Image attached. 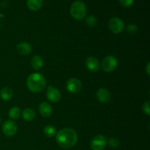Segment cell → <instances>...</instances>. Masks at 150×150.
<instances>
[{
  "instance_id": "6da1fadb",
  "label": "cell",
  "mask_w": 150,
  "mask_h": 150,
  "mask_svg": "<svg viewBox=\"0 0 150 150\" xmlns=\"http://www.w3.org/2000/svg\"><path fill=\"white\" fill-rule=\"evenodd\" d=\"M56 140L59 146L63 149H70L76 144L78 136L76 132L70 127L62 129L56 134Z\"/></svg>"
},
{
  "instance_id": "7a4b0ae2",
  "label": "cell",
  "mask_w": 150,
  "mask_h": 150,
  "mask_svg": "<svg viewBox=\"0 0 150 150\" xmlns=\"http://www.w3.org/2000/svg\"><path fill=\"white\" fill-rule=\"evenodd\" d=\"M26 86L32 92H40L46 86V80L40 73H32L26 80Z\"/></svg>"
},
{
  "instance_id": "3957f363",
  "label": "cell",
  "mask_w": 150,
  "mask_h": 150,
  "mask_svg": "<svg viewBox=\"0 0 150 150\" xmlns=\"http://www.w3.org/2000/svg\"><path fill=\"white\" fill-rule=\"evenodd\" d=\"M70 15L76 20H83L86 16V7L81 1H74L71 4L70 10Z\"/></svg>"
},
{
  "instance_id": "277c9868",
  "label": "cell",
  "mask_w": 150,
  "mask_h": 150,
  "mask_svg": "<svg viewBox=\"0 0 150 150\" xmlns=\"http://www.w3.org/2000/svg\"><path fill=\"white\" fill-rule=\"evenodd\" d=\"M118 65V60L114 56H108L103 59L101 68L106 73H111L116 70Z\"/></svg>"
},
{
  "instance_id": "5b68a950",
  "label": "cell",
  "mask_w": 150,
  "mask_h": 150,
  "mask_svg": "<svg viewBox=\"0 0 150 150\" xmlns=\"http://www.w3.org/2000/svg\"><path fill=\"white\" fill-rule=\"evenodd\" d=\"M108 28L113 33L120 34L124 30V22L119 18H112L108 22Z\"/></svg>"
},
{
  "instance_id": "8992f818",
  "label": "cell",
  "mask_w": 150,
  "mask_h": 150,
  "mask_svg": "<svg viewBox=\"0 0 150 150\" xmlns=\"http://www.w3.org/2000/svg\"><path fill=\"white\" fill-rule=\"evenodd\" d=\"M107 144L106 138L102 135L95 136L91 141L90 146L92 150H103Z\"/></svg>"
},
{
  "instance_id": "52a82bcc",
  "label": "cell",
  "mask_w": 150,
  "mask_h": 150,
  "mask_svg": "<svg viewBox=\"0 0 150 150\" xmlns=\"http://www.w3.org/2000/svg\"><path fill=\"white\" fill-rule=\"evenodd\" d=\"M2 132L5 136L11 137L17 132V125L11 120H6L2 125Z\"/></svg>"
},
{
  "instance_id": "ba28073f",
  "label": "cell",
  "mask_w": 150,
  "mask_h": 150,
  "mask_svg": "<svg viewBox=\"0 0 150 150\" xmlns=\"http://www.w3.org/2000/svg\"><path fill=\"white\" fill-rule=\"evenodd\" d=\"M82 85L80 80L75 78L70 79L66 83V88L67 91L72 94H76L79 92L81 89Z\"/></svg>"
},
{
  "instance_id": "9c48e42d",
  "label": "cell",
  "mask_w": 150,
  "mask_h": 150,
  "mask_svg": "<svg viewBox=\"0 0 150 150\" xmlns=\"http://www.w3.org/2000/svg\"><path fill=\"white\" fill-rule=\"evenodd\" d=\"M46 95L48 100L52 103H57L61 99V93L54 86H48L46 91Z\"/></svg>"
},
{
  "instance_id": "30bf717a",
  "label": "cell",
  "mask_w": 150,
  "mask_h": 150,
  "mask_svg": "<svg viewBox=\"0 0 150 150\" xmlns=\"http://www.w3.org/2000/svg\"><path fill=\"white\" fill-rule=\"evenodd\" d=\"M96 98L102 103H107L111 100V94L105 88H100L97 91Z\"/></svg>"
},
{
  "instance_id": "8fae6325",
  "label": "cell",
  "mask_w": 150,
  "mask_h": 150,
  "mask_svg": "<svg viewBox=\"0 0 150 150\" xmlns=\"http://www.w3.org/2000/svg\"><path fill=\"white\" fill-rule=\"evenodd\" d=\"M86 67L89 71L96 72L100 68L99 61L94 57H89L86 59Z\"/></svg>"
},
{
  "instance_id": "7c38bea8",
  "label": "cell",
  "mask_w": 150,
  "mask_h": 150,
  "mask_svg": "<svg viewBox=\"0 0 150 150\" xmlns=\"http://www.w3.org/2000/svg\"><path fill=\"white\" fill-rule=\"evenodd\" d=\"M39 111L41 115L43 117L48 118V117H51L52 114V107L48 103H41L39 105Z\"/></svg>"
},
{
  "instance_id": "4fadbf2b",
  "label": "cell",
  "mask_w": 150,
  "mask_h": 150,
  "mask_svg": "<svg viewBox=\"0 0 150 150\" xmlns=\"http://www.w3.org/2000/svg\"><path fill=\"white\" fill-rule=\"evenodd\" d=\"M16 50H17V52L20 55H29V54H31V52H32V46H31L30 44H29L28 42H21V43H19L18 45H17Z\"/></svg>"
},
{
  "instance_id": "5bb4252c",
  "label": "cell",
  "mask_w": 150,
  "mask_h": 150,
  "mask_svg": "<svg viewBox=\"0 0 150 150\" xmlns=\"http://www.w3.org/2000/svg\"><path fill=\"white\" fill-rule=\"evenodd\" d=\"M28 8L32 11H38L43 4V0H26Z\"/></svg>"
},
{
  "instance_id": "9a60e30c",
  "label": "cell",
  "mask_w": 150,
  "mask_h": 150,
  "mask_svg": "<svg viewBox=\"0 0 150 150\" xmlns=\"http://www.w3.org/2000/svg\"><path fill=\"white\" fill-rule=\"evenodd\" d=\"M13 96V91L8 86L3 87L0 91V98L4 101H8L12 99Z\"/></svg>"
},
{
  "instance_id": "2e32d148",
  "label": "cell",
  "mask_w": 150,
  "mask_h": 150,
  "mask_svg": "<svg viewBox=\"0 0 150 150\" xmlns=\"http://www.w3.org/2000/svg\"><path fill=\"white\" fill-rule=\"evenodd\" d=\"M31 65L35 70H38L43 66V59L40 56H34L31 59Z\"/></svg>"
},
{
  "instance_id": "e0dca14e",
  "label": "cell",
  "mask_w": 150,
  "mask_h": 150,
  "mask_svg": "<svg viewBox=\"0 0 150 150\" xmlns=\"http://www.w3.org/2000/svg\"><path fill=\"white\" fill-rule=\"evenodd\" d=\"M36 117L35 112L31 108H25L22 111V117L24 120L27 122H31L34 120Z\"/></svg>"
},
{
  "instance_id": "ac0fdd59",
  "label": "cell",
  "mask_w": 150,
  "mask_h": 150,
  "mask_svg": "<svg viewBox=\"0 0 150 150\" xmlns=\"http://www.w3.org/2000/svg\"><path fill=\"white\" fill-rule=\"evenodd\" d=\"M43 134L48 138H52L57 134V129L53 125H47L43 129Z\"/></svg>"
},
{
  "instance_id": "d6986e66",
  "label": "cell",
  "mask_w": 150,
  "mask_h": 150,
  "mask_svg": "<svg viewBox=\"0 0 150 150\" xmlns=\"http://www.w3.org/2000/svg\"><path fill=\"white\" fill-rule=\"evenodd\" d=\"M8 115L12 120H17L21 116V110L18 107H13L9 111Z\"/></svg>"
},
{
  "instance_id": "ffe728a7",
  "label": "cell",
  "mask_w": 150,
  "mask_h": 150,
  "mask_svg": "<svg viewBox=\"0 0 150 150\" xmlns=\"http://www.w3.org/2000/svg\"><path fill=\"white\" fill-rule=\"evenodd\" d=\"M86 23L89 27H94L97 24V18L94 16H89L86 18Z\"/></svg>"
},
{
  "instance_id": "44dd1931",
  "label": "cell",
  "mask_w": 150,
  "mask_h": 150,
  "mask_svg": "<svg viewBox=\"0 0 150 150\" xmlns=\"http://www.w3.org/2000/svg\"><path fill=\"white\" fill-rule=\"evenodd\" d=\"M138 30H139L138 26H136V24H133V23H130V24H129L128 26H127V32L131 35H136L138 32Z\"/></svg>"
},
{
  "instance_id": "7402d4cb",
  "label": "cell",
  "mask_w": 150,
  "mask_h": 150,
  "mask_svg": "<svg viewBox=\"0 0 150 150\" xmlns=\"http://www.w3.org/2000/svg\"><path fill=\"white\" fill-rule=\"evenodd\" d=\"M107 143H108V145L111 146V148H117L119 146H120V141H119L118 139L117 138H111V139L108 140V142H107Z\"/></svg>"
},
{
  "instance_id": "603a6c76",
  "label": "cell",
  "mask_w": 150,
  "mask_h": 150,
  "mask_svg": "<svg viewBox=\"0 0 150 150\" xmlns=\"http://www.w3.org/2000/svg\"><path fill=\"white\" fill-rule=\"evenodd\" d=\"M119 2L122 7H130L133 5L134 0H119Z\"/></svg>"
},
{
  "instance_id": "cb8c5ba5",
  "label": "cell",
  "mask_w": 150,
  "mask_h": 150,
  "mask_svg": "<svg viewBox=\"0 0 150 150\" xmlns=\"http://www.w3.org/2000/svg\"><path fill=\"white\" fill-rule=\"evenodd\" d=\"M150 103L149 101H146L143 104V111L147 116L150 115V108H149Z\"/></svg>"
},
{
  "instance_id": "d4e9b609",
  "label": "cell",
  "mask_w": 150,
  "mask_h": 150,
  "mask_svg": "<svg viewBox=\"0 0 150 150\" xmlns=\"http://www.w3.org/2000/svg\"><path fill=\"white\" fill-rule=\"evenodd\" d=\"M149 66H150V63L148 62L147 63V65H146V73H147V75L149 76Z\"/></svg>"
},
{
  "instance_id": "484cf974",
  "label": "cell",
  "mask_w": 150,
  "mask_h": 150,
  "mask_svg": "<svg viewBox=\"0 0 150 150\" xmlns=\"http://www.w3.org/2000/svg\"><path fill=\"white\" fill-rule=\"evenodd\" d=\"M0 123H1V117H0Z\"/></svg>"
}]
</instances>
